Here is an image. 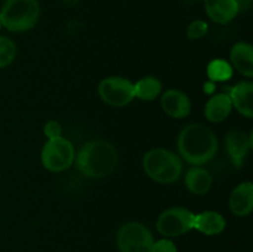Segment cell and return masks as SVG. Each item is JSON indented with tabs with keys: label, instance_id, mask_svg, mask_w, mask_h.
<instances>
[{
	"label": "cell",
	"instance_id": "obj_1",
	"mask_svg": "<svg viewBox=\"0 0 253 252\" xmlns=\"http://www.w3.org/2000/svg\"><path fill=\"white\" fill-rule=\"evenodd\" d=\"M180 157L193 166H202L214 158L219 141L214 131L202 124H190L180 131L177 141Z\"/></svg>",
	"mask_w": 253,
	"mask_h": 252
},
{
	"label": "cell",
	"instance_id": "obj_22",
	"mask_svg": "<svg viewBox=\"0 0 253 252\" xmlns=\"http://www.w3.org/2000/svg\"><path fill=\"white\" fill-rule=\"evenodd\" d=\"M151 252H178V250L174 242L168 239H162L153 242Z\"/></svg>",
	"mask_w": 253,
	"mask_h": 252
},
{
	"label": "cell",
	"instance_id": "obj_24",
	"mask_svg": "<svg viewBox=\"0 0 253 252\" xmlns=\"http://www.w3.org/2000/svg\"><path fill=\"white\" fill-rule=\"evenodd\" d=\"M1 27H2V24H1V20H0V30H1Z\"/></svg>",
	"mask_w": 253,
	"mask_h": 252
},
{
	"label": "cell",
	"instance_id": "obj_21",
	"mask_svg": "<svg viewBox=\"0 0 253 252\" xmlns=\"http://www.w3.org/2000/svg\"><path fill=\"white\" fill-rule=\"evenodd\" d=\"M208 24L203 20H194L187 29V36L190 40H199L208 34Z\"/></svg>",
	"mask_w": 253,
	"mask_h": 252
},
{
	"label": "cell",
	"instance_id": "obj_3",
	"mask_svg": "<svg viewBox=\"0 0 253 252\" xmlns=\"http://www.w3.org/2000/svg\"><path fill=\"white\" fill-rule=\"evenodd\" d=\"M146 174L161 184H170L178 180L183 170L179 156L166 148H153L148 151L142 160Z\"/></svg>",
	"mask_w": 253,
	"mask_h": 252
},
{
	"label": "cell",
	"instance_id": "obj_14",
	"mask_svg": "<svg viewBox=\"0 0 253 252\" xmlns=\"http://www.w3.org/2000/svg\"><path fill=\"white\" fill-rule=\"evenodd\" d=\"M225 227H226V220L220 212L207 210V211L194 215L193 229L198 230L199 232L208 235V236L221 234Z\"/></svg>",
	"mask_w": 253,
	"mask_h": 252
},
{
	"label": "cell",
	"instance_id": "obj_11",
	"mask_svg": "<svg viewBox=\"0 0 253 252\" xmlns=\"http://www.w3.org/2000/svg\"><path fill=\"white\" fill-rule=\"evenodd\" d=\"M208 16L219 25H226L237 16L240 2L236 0H204Z\"/></svg>",
	"mask_w": 253,
	"mask_h": 252
},
{
	"label": "cell",
	"instance_id": "obj_20",
	"mask_svg": "<svg viewBox=\"0 0 253 252\" xmlns=\"http://www.w3.org/2000/svg\"><path fill=\"white\" fill-rule=\"evenodd\" d=\"M16 57V44L11 39L0 36V68L10 66Z\"/></svg>",
	"mask_w": 253,
	"mask_h": 252
},
{
	"label": "cell",
	"instance_id": "obj_12",
	"mask_svg": "<svg viewBox=\"0 0 253 252\" xmlns=\"http://www.w3.org/2000/svg\"><path fill=\"white\" fill-rule=\"evenodd\" d=\"M230 210L236 216H247L253 209V184L242 182L231 192L229 199Z\"/></svg>",
	"mask_w": 253,
	"mask_h": 252
},
{
	"label": "cell",
	"instance_id": "obj_16",
	"mask_svg": "<svg viewBox=\"0 0 253 252\" xmlns=\"http://www.w3.org/2000/svg\"><path fill=\"white\" fill-rule=\"evenodd\" d=\"M231 110L232 103L229 94L221 93L211 96L208 100L204 109V114L205 118L210 123H221V121H224L230 115Z\"/></svg>",
	"mask_w": 253,
	"mask_h": 252
},
{
	"label": "cell",
	"instance_id": "obj_18",
	"mask_svg": "<svg viewBox=\"0 0 253 252\" xmlns=\"http://www.w3.org/2000/svg\"><path fill=\"white\" fill-rule=\"evenodd\" d=\"M135 98L145 101L155 100L162 93V83L156 77H143L133 84Z\"/></svg>",
	"mask_w": 253,
	"mask_h": 252
},
{
	"label": "cell",
	"instance_id": "obj_5",
	"mask_svg": "<svg viewBox=\"0 0 253 252\" xmlns=\"http://www.w3.org/2000/svg\"><path fill=\"white\" fill-rule=\"evenodd\" d=\"M76 151L73 145L66 137L51 138L43 145L41 161L43 167L49 172H63L74 162Z\"/></svg>",
	"mask_w": 253,
	"mask_h": 252
},
{
	"label": "cell",
	"instance_id": "obj_25",
	"mask_svg": "<svg viewBox=\"0 0 253 252\" xmlns=\"http://www.w3.org/2000/svg\"><path fill=\"white\" fill-rule=\"evenodd\" d=\"M236 1H239V2H240V0H236Z\"/></svg>",
	"mask_w": 253,
	"mask_h": 252
},
{
	"label": "cell",
	"instance_id": "obj_8",
	"mask_svg": "<svg viewBox=\"0 0 253 252\" xmlns=\"http://www.w3.org/2000/svg\"><path fill=\"white\" fill-rule=\"evenodd\" d=\"M98 93L101 100L114 108L128 105L135 99L133 83L123 77H108L98 85Z\"/></svg>",
	"mask_w": 253,
	"mask_h": 252
},
{
	"label": "cell",
	"instance_id": "obj_6",
	"mask_svg": "<svg viewBox=\"0 0 253 252\" xmlns=\"http://www.w3.org/2000/svg\"><path fill=\"white\" fill-rule=\"evenodd\" d=\"M153 242L155 239L151 230L137 221L124 224L116 235L120 252H151Z\"/></svg>",
	"mask_w": 253,
	"mask_h": 252
},
{
	"label": "cell",
	"instance_id": "obj_2",
	"mask_svg": "<svg viewBox=\"0 0 253 252\" xmlns=\"http://www.w3.org/2000/svg\"><path fill=\"white\" fill-rule=\"evenodd\" d=\"M79 172L86 178L100 179L110 175L118 166V151L115 146L104 140L84 143L74 158Z\"/></svg>",
	"mask_w": 253,
	"mask_h": 252
},
{
	"label": "cell",
	"instance_id": "obj_7",
	"mask_svg": "<svg viewBox=\"0 0 253 252\" xmlns=\"http://www.w3.org/2000/svg\"><path fill=\"white\" fill-rule=\"evenodd\" d=\"M194 214L183 207H173L158 216L156 229L165 237H177L193 229Z\"/></svg>",
	"mask_w": 253,
	"mask_h": 252
},
{
	"label": "cell",
	"instance_id": "obj_9",
	"mask_svg": "<svg viewBox=\"0 0 253 252\" xmlns=\"http://www.w3.org/2000/svg\"><path fill=\"white\" fill-rule=\"evenodd\" d=\"M226 151L230 160L236 167H241L244 160L249 155L250 148L252 147V133L247 135L244 130H232L227 133L225 138Z\"/></svg>",
	"mask_w": 253,
	"mask_h": 252
},
{
	"label": "cell",
	"instance_id": "obj_10",
	"mask_svg": "<svg viewBox=\"0 0 253 252\" xmlns=\"http://www.w3.org/2000/svg\"><path fill=\"white\" fill-rule=\"evenodd\" d=\"M161 106L168 116L183 119L192 111V103L188 95L178 89H168L161 96Z\"/></svg>",
	"mask_w": 253,
	"mask_h": 252
},
{
	"label": "cell",
	"instance_id": "obj_13",
	"mask_svg": "<svg viewBox=\"0 0 253 252\" xmlns=\"http://www.w3.org/2000/svg\"><path fill=\"white\" fill-rule=\"evenodd\" d=\"M232 108L236 109L241 115L253 118V84L251 82H240L232 86L229 94Z\"/></svg>",
	"mask_w": 253,
	"mask_h": 252
},
{
	"label": "cell",
	"instance_id": "obj_17",
	"mask_svg": "<svg viewBox=\"0 0 253 252\" xmlns=\"http://www.w3.org/2000/svg\"><path fill=\"white\" fill-rule=\"evenodd\" d=\"M212 177L202 167H193L185 174V185L188 190L195 195H204L210 190Z\"/></svg>",
	"mask_w": 253,
	"mask_h": 252
},
{
	"label": "cell",
	"instance_id": "obj_4",
	"mask_svg": "<svg viewBox=\"0 0 253 252\" xmlns=\"http://www.w3.org/2000/svg\"><path fill=\"white\" fill-rule=\"evenodd\" d=\"M39 0H5L0 10L2 27L11 32H26L40 17Z\"/></svg>",
	"mask_w": 253,
	"mask_h": 252
},
{
	"label": "cell",
	"instance_id": "obj_15",
	"mask_svg": "<svg viewBox=\"0 0 253 252\" xmlns=\"http://www.w3.org/2000/svg\"><path fill=\"white\" fill-rule=\"evenodd\" d=\"M230 59L235 69L242 76L251 78L253 76V48L247 42H237L230 51Z\"/></svg>",
	"mask_w": 253,
	"mask_h": 252
},
{
	"label": "cell",
	"instance_id": "obj_19",
	"mask_svg": "<svg viewBox=\"0 0 253 252\" xmlns=\"http://www.w3.org/2000/svg\"><path fill=\"white\" fill-rule=\"evenodd\" d=\"M207 73L212 82H225L231 78L234 69L231 64L224 59H214L208 66Z\"/></svg>",
	"mask_w": 253,
	"mask_h": 252
},
{
	"label": "cell",
	"instance_id": "obj_23",
	"mask_svg": "<svg viewBox=\"0 0 253 252\" xmlns=\"http://www.w3.org/2000/svg\"><path fill=\"white\" fill-rule=\"evenodd\" d=\"M43 132L48 140H51V138L61 137L62 136L61 124H59L58 121H54V120L48 121V123H46V125H44Z\"/></svg>",
	"mask_w": 253,
	"mask_h": 252
}]
</instances>
